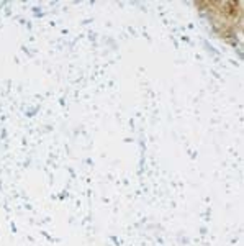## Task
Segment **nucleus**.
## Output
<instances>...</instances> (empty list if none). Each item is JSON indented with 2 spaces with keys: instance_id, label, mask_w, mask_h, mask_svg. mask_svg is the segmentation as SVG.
Returning <instances> with one entry per match:
<instances>
[{
  "instance_id": "obj_1",
  "label": "nucleus",
  "mask_w": 244,
  "mask_h": 246,
  "mask_svg": "<svg viewBox=\"0 0 244 246\" xmlns=\"http://www.w3.org/2000/svg\"><path fill=\"white\" fill-rule=\"evenodd\" d=\"M236 3H233V2H224L223 3V10H224V13H228V15H236Z\"/></svg>"
}]
</instances>
